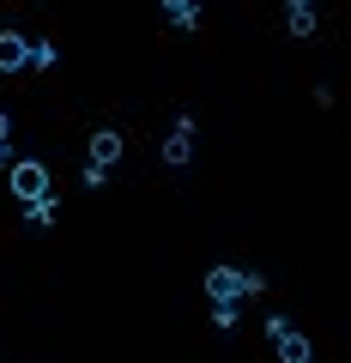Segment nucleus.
Listing matches in <instances>:
<instances>
[{
  "instance_id": "1",
  "label": "nucleus",
  "mask_w": 351,
  "mask_h": 363,
  "mask_svg": "<svg viewBox=\"0 0 351 363\" xmlns=\"http://www.w3.org/2000/svg\"><path fill=\"white\" fill-rule=\"evenodd\" d=\"M260 291H267V272L230 267V260L206 267V297H212V309H236L243 297H260Z\"/></svg>"
},
{
  "instance_id": "2",
  "label": "nucleus",
  "mask_w": 351,
  "mask_h": 363,
  "mask_svg": "<svg viewBox=\"0 0 351 363\" xmlns=\"http://www.w3.org/2000/svg\"><path fill=\"white\" fill-rule=\"evenodd\" d=\"M121 152H128V140H121L116 128H97V133H91V152H85V169H79V182H85V188H104L109 169L121 164Z\"/></svg>"
},
{
  "instance_id": "3",
  "label": "nucleus",
  "mask_w": 351,
  "mask_h": 363,
  "mask_svg": "<svg viewBox=\"0 0 351 363\" xmlns=\"http://www.w3.org/2000/svg\"><path fill=\"white\" fill-rule=\"evenodd\" d=\"M6 188H13L25 206H37V200H49V164H37V157H18L13 169H6Z\"/></svg>"
},
{
  "instance_id": "4",
  "label": "nucleus",
  "mask_w": 351,
  "mask_h": 363,
  "mask_svg": "<svg viewBox=\"0 0 351 363\" xmlns=\"http://www.w3.org/2000/svg\"><path fill=\"white\" fill-rule=\"evenodd\" d=\"M267 339H273L279 363H309V357H315V345L291 327V315H267Z\"/></svg>"
},
{
  "instance_id": "5",
  "label": "nucleus",
  "mask_w": 351,
  "mask_h": 363,
  "mask_svg": "<svg viewBox=\"0 0 351 363\" xmlns=\"http://www.w3.org/2000/svg\"><path fill=\"white\" fill-rule=\"evenodd\" d=\"M194 116H188V109H182V116H176V128H169V140L164 145H157V157H164V164L169 169H188V164H194Z\"/></svg>"
},
{
  "instance_id": "6",
  "label": "nucleus",
  "mask_w": 351,
  "mask_h": 363,
  "mask_svg": "<svg viewBox=\"0 0 351 363\" xmlns=\"http://www.w3.org/2000/svg\"><path fill=\"white\" fill-rule=\"evenodd\" d=\"M30 49H37V43H30L25 30H0V73H18V67H30Z\"/></svg>"
},
{
  "instance_id": "7",
  "label": "nucleus",
  "mask_w": 351,
  "mask_h": 363,
  "mask_svg": "<svg viewBox=\"0 0 351 363\" xmlns=\"http://www.w3.org/2000/svg\"><path fill=\"white\" fill-rule=\"evenodd\" d=\"M315 25H321V13H315L309 0H291L285 6V30L291 37H315Z\"/></svg>"
},
{
  "instance_id": "8",
  "label": "nucleus",
  "mask_w": 351,
  "mask_h": 363,
  "mask_svg": "<svg viewBox=\"0 0 351 363\" xmlns=\"http://www.w3.org/2000/svg\"><path fill=\"white\" fill-rule=\"evenodd\" d=\"M157 13H164V18H169L176 30H194V25H200V6H188V0H164Z\"/></svg>"
},
{
  "instance_id": "9",
  "label": "nucleus",
  "mask_w": 351,
  "mask_h": 363,
  "mask_svg": "<svg viewBox=\"0 0 351 363\" xmlns=\"http://www.w3.org/2000/svg\"><path fill=\"white\" fill-rule=\"evenodd\" d=\"M55 212H61V206H55V194H49V200H37V206H25V224L49 230V224H55Z\"/></svg>"
},
{
  "instance_id": "10",
  "label": "nucleus",
  "mask_w": 351,
  "mask_h": 363,
  "mask_svg": "<svg viewBox=\"0 0 351 363\" xmlns=\"http://www.w3.org/2000/svg\"><path fill=\"white\" fill-rule=\"evenodd\" d=\"M55 61H61V49H55L49 37H37V49H30V67H55Z\"/></svg>"
},
{
  "instance_id": "11",
  "label": "nucleus",
  "mask_w": 351,
  "mask_h": 363,
  "mask_svg": "<svg viewBox=\"0 0 351 363\" xmlns=\"http://www.w3.org/2000/svg\"><path fill=\"white\" fill-rule=\"evenodd\" d=\"M0 169H13V145H6V109H0Z\"/></svg>"
}]
</instances>
